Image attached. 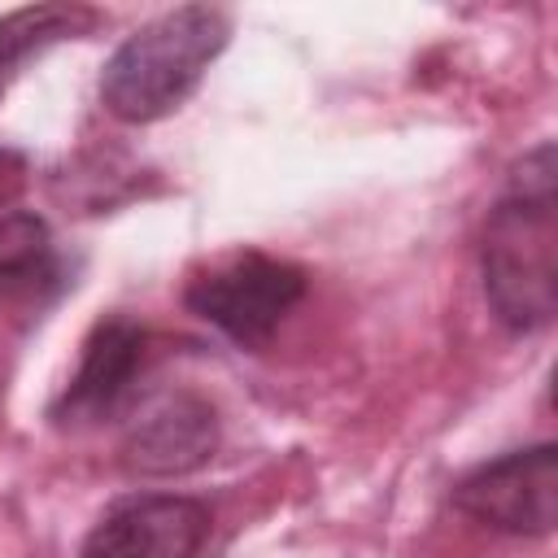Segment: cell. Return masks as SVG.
Wrapping results in <instances>:
<instances>
[{
    "mask_svg": "<svg viewBox=\"0 0 558 558\" xmlns=\"http://www.w3.org/2000/svg\"><path fill=\"white\" fill-rule=\"evenodd\" d=\"M484 301L510 331H541L558 314V161L536 144L514 166L480 240Z\"/></svg>",
    "mask_w": 558,
    "mask_h": 558,
    "instance_id": "cell-1",
    "label": "cell"
},
{
    "mask_svg": "<svg viewBox=\"0 0 558 558\" xmlns=\"http://www.w3.org/2000/svg\"><path fill=\"white\" fill-rule=\"evenodd\" d=\"M231 39V17L214 4L170 9L131 31L100 70V105L118 122L144 126L174 113Z\"/></svg>",
    "mask_w": 558,
    "mask_h": 558,
    "instance_id": "cell-2",
    "label": "cell"
},
{
    "mask_svg": "<svg viewBox=\"0 0 558 558\" xmlns=\"http://www.w3.org/2000/svg\"><path fill=\"white\" fill-rule=\"evenodd\" d=\"M305 296V270L270 253H235L183 288V305L240 349H262Z\"/></svg>",
    "mask_w": 558,
    "mask_h": 558,
    "instance_id": "cell-3",
    "label": "cell"
},
{
    "mask_svg": "<svg viewBox=\"0 0 558 558\" xmlns=\"http://www.w3.org/2000/svg\"><path fill=\"white\" fill-rule=\"evenodd\" d=\"M449 501L506 536H549L558 519V449L549 440L471 466Z\"/></svg>",
    "mask_w": 558,
    "mask_h": 558,
    "instance_id": "cell-4",
    "label": "cell"
},
{
    "mask_svg": "<svg viewBox=\"0 0 558 558\" xmlns=\"http://www.w3.org/2000/svg\"><path fill=\"white\" fill-rule=\"evenodd\" d=\"M144 353H148V331L135 318H126V314L100 318L83 340L78 371L70 375L65 392L52 405V423L57 427H100V423H109L126 405V397L140 379Z\"/></svg>",
    "mask_w": 558,
    "mask_h": 558,
    "instance_id": "cell-5",
    "label": "cell"
},
{
    "mask_svg": "<svg viewBox=\"0 0 558 558\" xmlns=\"http://www.w3.org/2000/svg\"><path fill=\"white\" fill-rule=\"evenodd\" d=\"M205 536V501L179 493H144L105 510L78 558H196Z\"/></svg>",
    "mask_w": 558,
    "mask_h": 558,
    "instance_id": "cell-6",
    "label": "cell"
},
{
    "mask_svg": "<svg viewBox=\"0 0 558 558\" xmlns=\"http://www.w3.org/2000/svg\"><path fill=\"white\" fill-rule=\"evenodd\" d=\"M218 414L209 401L179 392L144 410L122 440V466L131 475H183L214 458Z\"/></svg>",
    "mask_w": 558,
    "mask_h": 558,
    "instance_id": "cell-7",
    "label": "cell"
},
{
    "mask_svg": "<svg viewBox=\"0 0 558 558\" xmlns=\"http://www.w3.org/2000/svg\"><path fill=\"white\" fill-rule=\"evenodd\" d=\"M70 283L52 227L31 209L0 214V305H44Z\"/></svg>",
    "mask_w": 558,
    "mask_h": 558,
    "instance_id": "cell-8",
    "label": "cell"
},
{
    "mask_svg": "<svg viewBox=\"0 0 558 558\" xmlns=\"http://www.w3.org/2000/svg\"><path fill=\"white\" fill-rule=\"evenodd\" d=\"M100 22L96 9L87 4H26L0 17V96L9 92V83L22 74V65L31 57H39L44 48L61 44V39H78Z\"/></svg>",
    "mask_w": 558,
    "mask_h": 558,
    "instance_id": "cell-9",
    "label": "cell"
},
{
    "mask_svg": "<svg viewBox=\"0 0 558 558\" xmlns=\"http://www.w3.org/2000/svg\"><path fill=\"white\" fill-rule=\"evenodd\" d=\"M26 157L17 148H0V209H9L26 187Z\"/></svg>",
    "mask_w": 558,
    "mask_h": 558,
    "instance_id": "cell-10",
    "label": "cell"
}]
</instances>
